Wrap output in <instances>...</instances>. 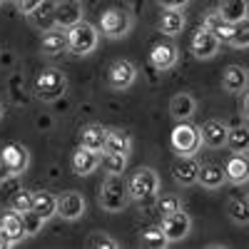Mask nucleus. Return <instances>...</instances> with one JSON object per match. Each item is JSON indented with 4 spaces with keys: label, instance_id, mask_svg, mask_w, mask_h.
I'll return each mask as SVG.
<instances>
[{
    "label": "nucleus",
    "instance_id": "f257e3e1",
    "mask_svg": "<svg viewBox=\"0 0 249 249\" xmlns=\"http://www.w3.org/2000/svg\"><path fill=\"white\" fill-rule=\"evenodd\" d=\"M97 202L105 212H122L127 210V204L132 202L130 199V192H127V179H122V175H107L100 184V195H97Z\"/></svg>",
    "mask_w": 249,
    "mask_h": 249
},
{
    "label": "nucleus",
    "instance_id": "f03ea898",
    "mask_svg": "<svg viewBox=\"0 0 249 249\" xmlns=\"http://www.w3.org/2000/svg\"><path fill=\"white\" fill-rule=\"evenodd\" d=\"M127 192L135 202H147L160 195V175L152 167H137L127 177Z\"/></svg>",
    "mask_w": 249,
    "mask_h": 249
},
{
    "label": "nucleus",
    "instance_id": "7ed1b4c3",
    "mask_svg": "<svg viewBox=\"0 0 249 249\" xmlns=\"http://www.w3.org/2000/svg\"><path fill=\"white\" fill-rule=\"evenodd\" d=\"M97 43H100V30L95 25L85 23V20H80L77 25L68 28V50L72 55L85 57L97 50Z\"/></svg>",
    "mask_w": 249,
    "mask_h": 249
},
{
    "label": "nucleus",
    "instance_id": "20e7f679",
    "mask_svg": "<svg viewBox=\"0 0 249 249\" xmlns=\"http://www.w3.org/2000/svg\"><path fill=\"white\" fill-rule=\"evenodd\" d=\"M68 90V75L57 68H45L35 77V95L43 102H55Z\"/></svg>",
    "mask_w": 249,
    "mask_h": 249
},
{
    "label": "nucleus",
    "instance_id": "39448f33",
    "mask_svg": "<svg viewBox=\"0 0 249 249\" xmlns=\"http://www.w3.org/2000/svg\"><path fill=\"white\" fill-rule=\"evenodd\" d=\"M30 164V152L25 144L20 142H10L0 152V177H20Z\"/></svg>",
    "mask_w": 249,
    "mask_h": 249
},
{
    "label": "nucleus",
    "instance_id": "423d86ee",
    "mask_svg": "<svg viewBox=\"0 0 249 249\" xmlns=\"http://www.w3.org/2000/svg\"><path fill=\"white\" fill-rule=\"evenodd\" d=\"M97 30H100V35H105L110 40H120L132 30V15L124 8H107L100 15Z\"/></svg>",
    "mask_w": 249,
    "mask_h": 249
},
{
    "label": "nucleus",
    "instance_id": "0eeeda50",
    "mask_svg": "<svg viewBox=\"0 0 249 249\" xmlns=\"http://www.w3.org/2000/svg\"><path fill=\"white\" fill-rule=\"evenodd\" d=\"M170 142H172V150L177 155H197L199 147H202V135H199V127L190 122H177V127L172 130L170 135Z\"/></svg>",
    "mask_w": 249,
    "mask_h": 249
},
{
    "label": "nucleus",
    "instance_id": "6e6552de",
    "mask_svg": "<svg viewBox=\"0 0 249 249\" xmlns=\"http://www.w3.org/2000/svg\"><path fill=\"white\" fill-rule=\"evenodd\" d=\"M85 210H88V202L77 190H68V192L57 195V212L55 214L62 217L65 222H77L85 214Z\"/></svg>",
    "mask_w": 249,
    "mask_h": 249
},
{
    "label": "nucleus",
    "instance_id": "1a4fd4ad",
    "mask_svg": "<svg viewBox=\"0 0 249 249\" xmlns=\"http://www.w3.org/2000/svg\"><path fill=\"white\" fill-rule=\"evenodd\" d=\"M170 172L179 187H192L199 179V162L195 160V155H179L172 160Z\"/></svg>",
    "mask_w": 249,
    "mask_h": 249
},
{
    "label": "nucleus",
    "instance_id": "9d476101",
    "mask_svg": "<svg viewBox=\"0 0 249 249\" xmlns=\"http://www.w3.org/2000/svg\"><path fill=\"white\" fill-rule=\"evenodd\" d=\"M137 80V65L132 60H115L107 68V85L112 90H127Z\"/></svg>",
    "mask_w": 249,
    "mask_h": 249
},
{
    "label": "nucleus",
    "instance_id": "9b49d317",
    "mask_svg": "<svg viewBox=\"0 0 249 249\" xmlns=\"http://www.w3.org/2000/svg\"><path fill=\"white\" fill-rule=\"evenodd\" d=\"M219 40L207 30L204 25H199L192 35V43H190V53L197 57V60H212L217 53H219Z\"/></svg>",
    "mask_w": 249,
    "mask_h": 249
},
{
    "label": "nucleus",
    "instance_id": "f8f14e48",
    "mask_svg": "<svg viewBox=\"0 0 249 249\" xmlns=\"http://www.w3.org/2000/svg\"><path fill=\"white\" fill-rule=\"evenodd\" d=\"M162 230H164V234H167V239H170V244L172 242H182V239H187L190 237V232H192V219H190V214H184L182 210L179 212H175V214H170V217H162Z\"/></svg>",
    "mask_w": 249,
    "mask_h": 249
},
{
    "label": "nucleus",
    "instance_id": "ddd939ff",
    "mask_svg": "<svg viewBox=\"0 0 249 249\" xmlns=\"http://www.w3.org/2000/svg\"><path fill=\"white\" fill-rule=\"evenodd\" d=\"M177 60H179V48L175 43H157L152 50H150V65L160 72H167L177 65Z\"/></svg>",
    "mask_w": 249,
    "mask_h": 249
},
{
    "label": "nucleus",
    "instance_id": "4468645a",
    "mask_svg": "<svg viewBox=\"0 0 249 249\" xmlns=\"http://www.w3.org/2000/svg\"><path fill=\"white\" fill-rule=\"evenodd\" d=\"M82 20V3L80 0H57L55 3V28L68 30Z\"/></svg>",
    "mask_w": 249,
    "mask_h": 249
},
{
    "label": "nucleus",
    "instance_id": "2eb2a0df",
    "mask_svg": "<svg viewBox=\"0 0 249 249\" xmlns=\"http://www.w3.org/2000/svg\"><path fill=\"white\" fill-rule=\"evenodd\" d=\"M224 177L234 187H244L249 182V157L247 152H234L224 164Z\"/></svg>",
    "mask_w": 249,
    "mask_h": 249
},
{
    "label": "nucleus",
    "instance_id": "dca6fc26",
    "mask_svg": "<svg viewBox=\"0 0 249 249\" xmlns=\"http://www.w3.org/2000/svg\"><path fill=\"white\" fill-rule=\"evenodd\" d=\"M100 162H102V152L88 150V147L80 144V147L72 152V172L77 177H88V175H92L100 167Z\"/></svg>",
    "mask_w": 249,
    "mask_h": 249
},
{
    "label": "nucleus",
    "instance_id": "f3484780",
    "mask_svg": "<svg viewBox=\"0 0 249 249\" xmlns=\"http://www.w3.org/2000/svg\"><path fill=\"white\" fill-rule=\"evenodd\" d=\"M227 132H230V127H227L222 120H207L199 127L202 144H207V147H212V150L224 147V144H227Z\"/></svg>",
    "mask_w": 249,
    "mask_h": 249
},
{
    "label": "nucleus",
    "instance_id": "a211bd4d",
    "mask_svg": "<svg viewBox=\"0 0 249 249\" xmlns=\"http://www.w3.org/2000/svg\"><path fill=\"white\" fill-rule=\"evenodd\" d=\"M249 85V70L242 65H230L224 68L222 72V90L230 92V95H239L244 92V88Z\"/></svg>",
    "mask_w": 249,
    "mask_h": 249
},
{
    "label": "nucleus",
    "instance_id": "6ab92c4d",
    "mask_svg": "<svg viewBox=\"0 0 249 249\" xmlns=\"http://www.w3.org/2000/svg\"><path fill=\"white\" fill-rule=\"evenodd\" d=\"M184 25H187V18H184L182 10H177V8H162L160 23H157V28H160L162 35L175 37V35H179L184 30Z\"/></svg>",
    "mask_w": 249,
    "mask_h": 249
},
{
    "label": "nucleus",
    "instance_id": "aec40b11",
    "mask_svg": "<svg viewBox=\"0 0 249 249\" xmlns=\"http://www.w3.org/2000/svg\"><path fill=\"white\" fill-rule=\"evenodd\" d=\"M40 50H43V55H48V57H55L60 53H65L68 50V30H60V28L45 30Z\"/></svg>",
    "mask_w": 249,
    "mask_h": 249
},
{
    "label": "nucleus",
    "instance_id": "412c9836",
    "mask_svg": "<svg viewBox=\"0 0 249 249\" xmlns=\"http://www.w3.org/2000/svg\"><path fill=\"white\" fill-rule=\"evenodd\" d=\"M105 140H107V130L102 127V124H97V122H90V124H85V127L80 130V144H82V147H88V150L102 152Z\"/></svg>",
    "mask_w": 249,
    "mask_h": 249
},
{
    "label": "nucleus",
    "instance_id": "4be33fe9",
    "mask_svg": "<svg viewBox=\"0 0 249 249\" xmlns=\"http://www.w3.org/2000/svg\"><path fill=\"white\" fill-rule=\"evenodd\" d=\"M207 30H210L219 43H230V37H232V25L234 23H230V20H224L217 10H210L204 15V23H202Z\"/></svg>",
    "mask_w": 249,
    "mask_h": 249
},
{
    "label": "nucleus",
    "instance_id": "5701e85b",
    "mask_svg": "<svg viewBox=\"0 0 249 249\" xmlns=\"http://www.w3.org/2000/svg\"><path fill=\"white\" fill-rule=\"evenodd\" d=\"M224 182H227L224 167H219V164H214V162L199 164V179H197V184H202L204 190H219Z\"/></svg>",
    "mask_w": 249,
    "mask_h": 249
},
{
    "label": "nucleus",
    "instance_id": "b1692460",
    "mask_svg": "<svg viewBox=\"0 0 249 249\" xmlns=\"http://www.w3.org/2000/svg\"><path fill=\"white\" fill-rule=\"evenodd\" d=\"M197 110V102L192 95H187V92H177L172 100H170V115L177 120V122H184V120H190Z\"/></svg>",
    "mask_w": 249,
    "mask_h": 249
},
{
    "label": "nucleus",
    "instance_id": "393cba45",
    "mask_svg": "<svg viewBox=\"0 0 249 249\" xmlns=\"http://www.w3.org/2000/svg\"><path fill=\"white\" fill-rule=\"evenodd\" d=\"M0 230H3L10 239H13V244H18V242H23L25 239V227H23V214L20 212H15V210H10V212H5L3 217H0Z\"/></svg>",
    "mask_w": 249,
    "mask_h": 249
},
{
    "label": "nucleus",
    "instance_id": "a878e982",
    "mask_svg": "<svg viewBox=\"0 0 249 249\" xmlns=\"http://www.w3.org/2000/svg\"><path fill=\"white\" fill-rule=\"evenodd\" d=\"M130 150H132V140H130L127 132H122V130H107V140H105L102 152H112V155L130 157Z\"/></svg>",
    "mask_w": 249,
    "mask_h": 249
},
{
    "label": "nucleus",
    "instance_id": "bb28decb",
    "mask_svg": "<svg viewBox=\"0 0 249 249\" xmlns=\"http://www.w3.org/2000/svg\"><path fill=\"white\" fill-rule=\"evenodd\" d=\"M33 210L48 222V219L55 217V212H57V197L50 195L48 190H37V192H33Z\"/></svg>",
    "mask_w": 249,
    "mask_h": 249
},
{
    "label": "nucleus",
    "instance_id": "cd10ccee",
    "mask_svg": "<svg viewBox=\"0 0 249 249\" xmlns=\"http://www.w3.org/2000/svg\"><path fill=\"white\" fill-rule=\"evenodd\" d=\"M217 13L224 20H230V23H237V20H244L247 18L249 5H247V0H219Z\"/></svg>",
    "mask_w": 249,
    "mask_h": 249
},
{
    "label": "nucleus",
    "instance_id": "c85d7f7f",
    "mask_svg": "<svg viewBox=\"0 0 249 249\" xmlns=\"http://www.w3.org/2000/svg\"><path fill=\"white\" fill-rule=\"evenodd\" d=\"M33 25L35 28H40V30H53V25H55V3H50V0H43L35 10H33Z\"/></svg>",
    "mask_w": 249,
    "mask_h": 249
},
{
    "label": "nucleus",
    "instance_id": "c756f323",
    "mask_svg": "<svg viewBox=\"0 0 249 249\" xmlns=\"http://www.w3.org/2000/svg\"><path fill=\"white\" fill-rule=\"evenodd\" d=\"M227 217L234 224H249V199L247 197H230L227 199Z\"/></svg>",
    "mask_w": 249,
    "mask_h": 249
},
{
    "label": "nucleus",
    "instance_id": "7c9ffc66",
    "mask_svg": "<svg viewBox=\"0 0 249 249\" xmlns=\"http://www.w3.org/2000/svg\"><path fill=\"white\" fill-rule=\"evenodd\" d=\"M140 244L142 247H150V249H164L170 244L167 234H164V230L160 224H152V227H144L142 234H140Z\"/></svg>",
    "mask_w": 249,
    "mask_h": 249
},
{
    "label": "nucleus",
    "instance_id": "2f4dec72",
    "mask_svg": "<svg viewBox=\"0 0 249 249\" xmlns=\"http://www.w3.org/2000/svg\"><path fill=\"white\" fill-rule=\"evenodd\" d=\"M227 147H230V152H249V127H244V124L230 127V132H227Z\"/></svg>",
    "mask_w": 249,
    "mask_h": 249
},
{
    "label": "nucleus",
    "instance_id": "473e14b6",
    "mask_svg": "<svg viewBox=\"0 0 249 249\" xmlns=\"http://www.w3.org/2000/svg\"><path fill=\"white\" fill-rule=\"evenodd\" d=\"M230 45H232V48H237V50L249 48V18L237 20V23L232 25V37H230Z\"/></svg>",
    "mask_w": 249,
    "mask_h": 249
},
{
    "label": "nucleus",
    "instance_id": "72a5a7b5",
    "mask_svg": "<svg viewBox=\"0 0 249 249\" xmlns=\"http://www.w3.org/2000/svg\"><path fill=\"white\" fill-rule=\"evenodd\" d=\"M100 164H102V170H105V175H124V170H127V157L105 152V157H102Z\"/></svg>",
    "mask_w": 249,
    "mask_h": 249
},
{
    "label": "nucleus",
    "instance_id": "f704fd0d",
    "mask_svg": "<svg viewBox=\"0 0 249 249\" xmlns=\"http://www.w3.org/2000/svg\"><path fill=\"white\" fill-rule=\"evenodd\" d=\"M155 210H157L160 217H170V214L182 210V202H179L177 195H160L157 202H155Z\"/></svg>",
    "mask_w": 249,
    "mask_h": 249
},
{
    "label": "nucleus",
    "instance_id": "c9c22d12",
    "mask_svg": "<svg viewBox=\"0 0 249 249\" xmlns=\"http://www.w3.org/2000/svg\"><path fill=\"white\" fill-rule=\"evenodd\" d=\"M8 204H10V210H15V212L23 214V212L33 210V192H28V190H15V192L10 195Z\"/></svg>",
    "mask_w": 249,
    "mask_h": 249
},
{
    "label": "nucleus",
    "instance_id": "e433bc0d",
    "mask_svg": "<svg viewBox=\"0 0 249 249\" xmlns=\"http://www.w3.org/2000/svg\"><path fill=\"white\" fill-rule=\"evenodd\" d=\"M23 227H25V237H35L45 227V219L40 217L35 210H28V212H23Z\"/></svg>",
    "mask_w": 249,
    "mask_h": 249
},
{
    "label": "nucleus",
    "instance_id": "4c0bfd02",
    "mask_svg": "<svg viewBox=\"0 0 249 249\" xmlns=\"http://www.w3.org/2000/svg\"><path fill=\"white\" fill-rule=\"evenodd\" d=\"M88 247H92V249H120V242L112 239L105 232H92L88 237Z\"/></svg>",
    "mask_w": 249,
    "mask_h": 249
},
{
    "label": "nucleus",
    "instance_id": "58836bf2",
    "mask_svg": "<svg viewBox=\"0 0 249 249\" xmlns=\"http://www.w3.org/2000/svg\"><path fill=\"white\" fill-rule=\"evenodd\" d=\"M43 3V0H15V5H18V10L23 13V15H33V10Z\"/></svg>",
    "mask_w": 249,
    "mask_h": 249
},
{
    "label": "nucleus",
    "instance_id": "ea45409f",
    "mask_svg": "<svg viewBox=\"0 0 249 249\" xmlns=\"http://www.w3.org/2000/svg\"><path fill=\"white\" fill-rule=\"evenodd\" d=\"M160 3V8H177V10H182L190 0H157Z\"/></svg>",
    "mask_w": 249,
    "mask_h": 249
},
{
    "label": "nucleus",
    "instance_id": "a19ab883",
    "mask_svg": "<svg viewBox=\"0 0 249 249\" xmlns=\"http://www.w3.org/2000/svg\"><path fill=\"white\" fill-rule=\"evenodd\" d=\"M242 117L249 120V90L244 92V100H242Z\"/></svg>",
    "mask_w": 249,
    "mask_h": 249
},
{
    "label": "nucleus",
    "instance_id": "79ce46f5",
    "mask_svg": "<svg viewBox=\"0 0 249 249\" xmlns=\"http://www.w3.org/2000/svg\"><path fill=\"white\" fill-rule=\"evenodd\" d=\"M8 247H13V239H10L3 230H0V249H8Z\"/></svg>",
    "mask_w": 249,
    "mask_h": 249
},
{
    "label": "nucleus",
    "instance_id": "37998d69",
    "mask_svg": "<svg viewBox=\"0 0 249 249\" xmlns=\"http://www.w3.org/2000/svg\"><path fill=\"white\" fill-rule=\"evenodd\" d=\"M0 117H3V105H0Z\"/></svg>",
    "mask_w": 249,
    "mask_h": 249
},
{
    "label": "nucleus",
    "instance_id": "c03bdc74",
    "mask_svg": "<svg viewBox=\"0 0 249 249\" xmlns=\"http://www.w3.org/2000/svg\"><path fill=\"white\" fill-rule=\"evenodd\" d=\"M247 199H249V190H247Z\"/></svg>",
    "mask_w": 249,
    "mask_h": 249
},
{
    "label": "nucleus",
    "instance_id": "a18cd8bd",
    "mask_svg": "<svg viewBox=\"0 0 249 249\" xmlns=\"http://www.w3.org/2000/svg\"><path fill=\"white\" fill-rule=\"evenodd\" d=\"M0 184H3V177H0Z\"/></svg>",
    "mask_w": 249,
    "mask_h": 249
},
{
    "label": "nucleus",
    "instance_id": "49530a36",
    "mask_svg": "<svg viewBox=\"0 0 249 249\" xmlns=\"http://www.w3.org/2000/svg\"><path fill=\"white\" fill-rule=\"evenodd\" d=\"M10 3H15V0H10Z\"/></svg>",
    "mask_w": 249,
    "mask_h": 249
},
{
    "label": "nucleus",
    "instance_id": "de8ad7c7",
    "mask_svg": "<svg viewBox=\"0 0 249 249\" xmlns=\"http://www.w3.org/2000/svg\"><path fill=\"white\" fill-rule=\"evenodd\" d=\"M0 3H3V0H0Z\"/></svg>",
    "mask_w": 249,
    "mask_h": 249
}]
</instances>
